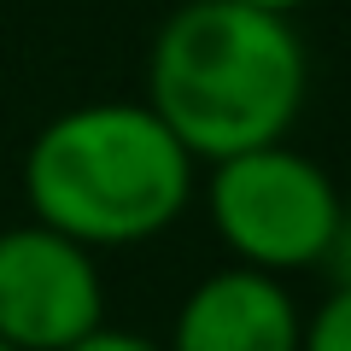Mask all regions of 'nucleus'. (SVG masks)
<instances>
[{
    "label": "nucleus",
    "instance_id": "f257e3e1",
    "mask_svg": "<svg viewBox=\"0 0 351 351\" xmlns=\"http://www.w3.org/2000/svg\"><path fill=\"white\" fill-rule=\"evenodd\" d=\"M311 100L293 18L246 0H182L147 53V106L199 164L287 141Z\"/></svg>",
    "mask_w": 351,
    "mask_h": 351
},
{
    "label": "nucleus",
    "instance_id": "f03ea898",
    "mask_svg": "<svg viewBox=\"0 0 351 351\" xmlns=\"http://www.w3.org/2000/svg\"><path fill=\"white\" fill-rule=\"evenodd\" d=\"M193 170L199 158L147 100H82L29 141L24 205L94 252L147 246L193 205Z\"/></svg>",
    "mask_w": 351,
    "mask_h": 351
},
{
    "label": "nucleus",
    "instance_id": "7ed1b4c3",
    "mask_svg": "<svg viewBox=\"0 0 351 351\" xmlns=\"http://www.w3.org/2000/svg\"><path fill=\"white\" fill-rule=\"evenodd\" d=\"M205 217L228 263L269 269V276H304L328 263L346 228V199L311 152L269 141V147H246L211 164Z\"/></svg>",
    "mask_w": 351,
    "mask_h": 351
},
{
    "label": "nucleus",
    "instance_id": "20e7f679",
    "mask_svg": "<svg viewBox=\"0 0 351 351\" xmlns=\"http://www.w3.org/2000/svg\"><path fill=\"white\" fill-rule=\"evenodd\" d=\"M106 328L100 252L47 223L0 228V339L12 351H71Z\"/></svg>",
    "mask_w": 351,
    "mask_h": 351
},
{
    "label": "nucleus",
    "instance_id": "39448f33",
    "mask_svg": "<svg viewBox=\"0 0 351 351\" xmlns=\"http://www.w3.org/2000/svg\"><path fill=\"white\" fill-rule=\"evenodd\" d=\"M304 311L287 276L223 263L176 304L164 351H299Z\"/></svg>",
    "mask_w": 351,
    "mask_h": 351
},
{
    "label": "nucleus",
    "instance_id": "423d86ee",
    "mask_svg": "<svg viewBox=\"0 0 351 351\" xmlns=\"http://www.w3.org/2000/svg\"><path fill=\"white\" fill-rule=\"evenodd\" d=\"M299 351H351V281H334L316 299V311L304 316Z\"/></svg>",
    "mask_w": 351,
    "mask_h": 351
},
{
    "label": "nucleus",
    "instance_id": "0eeeda50",
    "mask_svg": "<svg viewBox=\"0 0 351 351\" xmlns=\"http://www.w3.org/2000/svg\"><path fill=\"white\" fill-rule=\"evenodd\" d=\"M71 351H164V346L147 339V334H129V328H94V334L76 339Z\"/></svg>",
    "mask_w": 351,
    "mask_h": 351
},
{
    "label": "nucleus",
    "instance_id": "6e6552de",
    "mask_svg": "<svg viewBox=\"0 0 351 351\" xmlns=\"http://www.w3.org/2000/svg\"><path fill=\"white\" fill-rule=\"evenodd\" d=\"M246 6H263V12H281V18H293L299 6H311V0H246Z\"/></svg>",
    "mask_w": 351,
    "mask_h": 351
},
{
    "label": "nucleus",
    "instance_id": "1a4fd4ad",
    "mask_svg": "<svg viewBox=\"0 0 351 351\" xmlns=\"http://www.w3.org/2000/svg\"><path fill=\"white\" fill-rule=\"evenodd\" d=\"M0 351H12V346H6V339H0Z\"/></svg>",
    "mask_w": 351,
    "mask_h": 351
}]
</instances>
